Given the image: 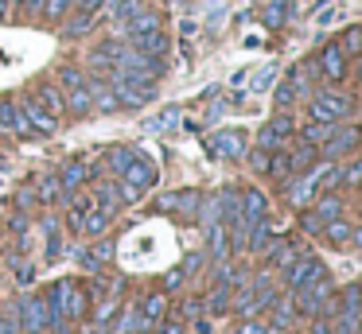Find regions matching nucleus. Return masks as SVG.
Returning <instances> with one entry per match:
<instances>
[{
  "mask_svg": "<svg viewBox=\"0 0 362 334\" xmlns=\"http://www.w3.org/2000/svg\"><path fill=\"white\" fill-rule=\"evenodd\" d=\"M32 206H35V191H32V186H24V191L16 194V210H32Z\"/></svg>",
  "mask_w": 362,
  "mask_h": 334,
  "instance_id": "603ef678",
  "label": "nucleus"
},
{
  "mask_svg": "<svg viewBox=\"0 0 362 334\" xmlns=\"http://www.w3.org/2000/svg\"><path fill=\"white\" fill-rule=\"evenodd\" d=\"M55 175H59V183H63V191H66V194L82 191V183H90V171H86V163H82V160L63 163V167H59Z\"/></svg>",
  "mask_w": 362,
  "mask_h": 334,
  "instance_id": "4be33fe9",
  "label": "nucleus"
},
{
  "mask_svg": "<svg viewBox=\"0 0 362 334\" xmlns=\"http://www.w3.org/2000/svg\"><path fill=\"white\" fill-rule=\"evenodd\" d=\"M20 16V0H0V20H12Z\"/></svg>",
  "mask_w": 362,
  "mask_h": 334,
  "instance_id": "5fc2aeb1",
  "label": "nucleus"
},
{
  "mask_svg": "<svg viewBox=\"0 0 362 334\" xmlns=\"http://www.w3.org/2000/svg\"><path fill=\"white\" fill-rule=\"evenodd\" d=\"M136 307H141V315L148 318L152 326H156L160 318L168 315V292H148V295H144L141 303H136Z\"/></svg>",
  "mask_w": 362,
  "mask_h": 334,
  "instance_id": "b1692460",
  "label": "nucleus"
},
{
  "mask_svg": "<svg viewBox=\"0 0 362 334\" xmlns=\"http://www.w3.org/2000/svg\"><path fill=\"white\" fill-rule=\"evenodd\" d=\"M315 70H320L327 82H343L346 78V54L339 51V43H323L315 51Z\"/></svg>",
  "mask_w": 362,
  "mask_h": 334,
  "instance_id": "6e6552de",
  "label": "nucleus"
},
{
  "mask_svg": "<svg viewBox=\"0 0 362 334\" xmlns=\"http://www.w3.org/2000/svg\"><path fill=\"white\" fill-rule=\"evenodd\" d=\"M296 136V121H292V113H276L269 117L265 124L257 129V148H265V152H281V148H288V140Z\"/></svg>",
  "mask_w": 362,
  "mask_h": 334,
  "instance_id": "7ed1b4c3",
  "label": "nucleus"
},
{
  "mask_svg": "<svg viewBox=\"0 0 362 334\" xmlns=\"http://www.w3.org/2000/svg\"><path fill=\"white\" fill-rule=\"evenodd\" d=\"M183 284H187V272H183V264H175V268L164 272V280H160V292H180Z\"/></svg>",
  "mask_w": 362,
  "mask_h": 334,
  "instance_id": "c9c22d12",
  "label": "nucleus"
},
{
  "mask_svg": "<svg viewBox=\"0 0 362 334\" xmlns=\"http://www.w3.org/2000/svg\"><path fill=\"white\" fill-rule=\"evenodd\" d=\"M12 117H16V101H0V132H12Z\"/></svg>",
  "mask_w": 362,
  "mask_h": 334,
  "instance_id": "c03bdc74",
  "label": "nucleus"
},
{
  "mask_svg": "<svg viewBox=\"0 0 362 334\" xmlns=\"http://www.w3.org/2000/svg\"><path fill=\"white\" fill-rule=\"evenodd\" d=\"M230 295H234V287L230 284H214L211 287V295H206V311H211V315H226L230 311Z\"/></svg>",
  "mask_w": 362,
  "mask_h": 334,
  "instance_id": "bb28decb",
  "label": "nucleus"
},
{
  "mask_svg": "<svg viewBox=\"0 0 362 334\" xmlns=\"http://www.w3.org/2000/svg\"><path fill=\"white\" fill-rule=\"evenodd\" d=\"M284 20H292V12L288 8H284V0H265V4H261V23H265V28H284Z\"/></svg>",
  "mask_w": 362,
  "mask_h": 334,
  "instance_id": "393cba45",
  "label": "nucleus"
},
{
  "mask_svg": "<svg viewBox=\"0 0 362 334\" xmlns=\"http://www.w3.org/2000/svg\"><path fill=\"white\" fill-rule=\"evenodd\" d=\"M250 155V167L257 171V175H265L269 171V160H273V152H265V148H253V152H245Z\"/></svg>",
  "mask_w": 362,
  "mask_h": 334,
  "instance_id": "79ce46f5",
  "label": "nucleus"
},
{
  "mask_svg": "<svg viewBox=\"0 0 362 334\" xmlns=\"http://www.w3.org/2000/svg\"><path fill=\"white\" fill-rule=\"evenodd\" d=\"M32 97L40 101V105L47 109L51 117H59V121H63V117H66V101H63V90H59L55 82H40V85H35V90H32Z\"/></svg>",
  "mask_w": 362,
  "mask_h": 334,
  "instance_id": "6ab92c4d",
  "label": "nucleus"
},
{
  "mask_svg": "<svg viewBox=\"0 0 362 334\" xmlns=\"http://www.w3.org/2000/svg\"><path fill=\"white\" fill-rule=\"evenodd\" d=\"M110 222H113V217L105 214V210L90 206V210H86V217H82V233H86V237H102V233L110 229Z\"/></svg>",
  "mask_w": 362,
  "mask_h": 334,
  "instance_id": "a878e982",
  "label": "nucleus"
},
{
  "mask_svg": "<svg viewBox=\"0 0 362 334\" xmlns=\"http://www.w3.org/2000/svg\"><path fill=\"white\" fill-rule=\"evenodd\" d=\"M16 105L24 109V117H28V124L35 129V136H55V132H59V117H51L47 109L32 97V93H28V97H20Z\"/></svg>",
  "mask_w": 362,
  "mask_h": 334,
  "instance_id": "1a4fd4ad",
  "label": "nucleus"
},
{
  "mask_svg": "<svg viewBox=\"0 0 362 334\" xmlns=\"http://www.w3.org/2000/svg\"><path fill=\"white\" fill-rule=\"evenodd\" d=\"M331 217H343V198H339L335 191H323V194H315V198L300 210V229H304V233H320Z\"/></svg>",
  "mask_w": 362,
  "mask_h": 334,
  "instance_id": "f03ea898",
  "label": "nucleus"
},
{
  "mask_svg": "<svg viewBox=\"0 0 362 334\" xmlns=\"http://www.w3.org/2000/svg\"><path fill=\"white\" fill-rule=\"evenodd\" d=\"M86 82V70L82 66H74V62H66V66H59V90H74V85H82Z\"/></svg>",
  "mask_w": 362,
  "mask_h": 334,
  "instance_id": "72a5a7b5",
  "label": "nucleus"
},
{
  "mask_svg": "<svg viewBox=\"0 0 362 334\" xmlns=\"http://www.w3.org/2000/svg\"><path fill=\"white\" fill-rule=\"evenodd\" d=\"M113 183H117V198H121V206H136V202H141V186H133V183H125V179H113Z\"/></svg>",
  "mask_w": 362,
  "mask_h": 334,
  "instance_id": "58836bf2",
  "label": "nucleus"
},
{
  "mask_svg": "<svg viewBox=\"0 0 362 334\" xmlns=\"http://www.w3.org/2000/svg\"><path fill=\"white\" fill-rule=\"evenodd\" d=\"M273 78H276V66H265V70H257V74H253V93H261V90H269V85H273Z\"/></svg>",
  "mask_w": 362,
  "mask_h": 334,
  "instance_id": "37998d69",
  "label": "nucleus"
},
{
  "mask_svg": "<svg viewBox=\"0 0 362 334\" xmlns=\"http://www.w3.org/2000/svg\"><path fill=\"white\" fill-rule=\"evenodd\" d=\"M245 132L242 129H218L211 140H206V148H211V155H218V160H242L245 155Z\"/></svg>",
  "mask_w": 362,
  "mask_h": 334,
  "instance_id": "0eeeda50",
  "label": "nucleus"
},
{
  "mask_svg": "<svg viewBox=\"0 0 362 334\" xmlns=\"http://www.w3.org/2000/svg\"><path fill=\"white\" fill-rule=\"evenodd\" d=\"M136 148H129V144H117V148H110V152H105V171H110L113 179L121 175V167H125L129 163V155H133Z\"/></svg>",
  "mask_w": 362,
  "mask_h": 334,
  "instance_id": "2f4dec72",
  "label": "nucleus"
},
{
  "mask_svg": "<svg viewBox=\"0 0 362 334\" xmlns=\"http://www.w3.org/2000/svg\"><path fill=\"white\" fill-rule=\"evenodd\" d=\"M144 330H152V323L141 315V307H121V311H117L113 334H144Z\"/></svg>",
  "mask_w": 362,
  "mask_h": 334,
  "instance_id": "aec40b11",
  "label": "nucleus"
},
{
  "mask_svg": "<svg viewBox=\"0 0 362 334\" xmlns=\"http://www.w3.org/2000/svg\"><path fill=\"white\" fill-rule=\"evenodd\" d=\"M339 20H343V4H327L323 12H315V23H320V28H335Z\"/></svg>",
  "mask_w": 362,
  "mask_h": 334,
  "instance_id": "ea45409f",
  "label": "nucleus"
},
{
  "mask_svg": "<svg viewBox=\"0 0 362 334\" xmlns=\"http://www.w3.org/2000/svg\"><path fill=\"white\" fill-rule=\"evenodd\" d=\"M164 214H175V206H180V191H168V194H160V202H156Z\"/></svg>",
  "mask_w": 362,
  "mask_h": 334,
  "instance_id": "09e8293b",
  "label": "nucleus"
},
{
  "mask_svg": "<svg viewBox=\"0 0 362 334\" xmlns=\"http://www.w3.org/2000/svg\"><path fill=\"white\" fill-rule=\"evenodd\" d=\"M351 229H354V225H346L343 222V217H331V222L327 225H323V237H327L331 241V245H339V249H346V241H351Z\"/></svg>",
  "mask_w": 362,
  "mask_h": 334,
  "instance_id": "7c9ffc66",
  "label": "nucleus"
},
{
  "mask_svg": "<svg viewBox=\"0 0 362 334\" xmlns=\"http://www.w3.org/2000/svg\"><path fill=\"white\" fill-rule=\"evenodd\" d=\"M362 183V160H351L339 167V186H358Z\"/></svg>",
  "mask_w": 362,
  "mask_h": 334,
  "instance_id": "f704fd0d",
  "label": "nucleus"
},
{
  "mask_svg": "<svg viewBox=\"0 0 362 334\" xmlns=\"http://www.w3.org/2000/svg\"><path fill=\"white\" fill-rule=\"evenodd\" d=\"M156 334H187V326H183L180 318H168V323L160 318V330H156Z\"/></svg>",
  "mask_w": 362,
  "mask_h": 334,
  "instance_id": "8fccbe9b",
  "label": "nucleus"
},
{
  "mask_svg": "<svg viewBox=\"0 0 362 334\" xmlns=\"http://www.w3.org/2000/svg\"><path fill=\"white\" fill-rule=\"evenodd\" d=\"M358 186H362V183H358Z\"/></svg>",
  "mask_w": 362,
  "mask_h": 334,
  "instance_id": "052dcab7",
  "label": "nucleus"
},
{
  "mask_svg": "<svg viewBox=\"0 0 362 334\" xmlns=\"http://www.w3.org/2000/svg\"><path fill=\"white\" fill-rule=\"evenodd\" d=\"M16 318H20V334H43L47 330V299L43 292H28L16 299Z\"/></svg>",
  "mask_w": 362,
  "mask_h": 334,
  "instance_id": "20e7f679",
  "label": "nucleus"
},
{
  "mask_svg": "<svg viewBox=\"0 0 362 334\" xmlns=\"http://www.w3.org/2000/svg\"><path fill=\"white\" fill-rule=\"evenodd\" d=\"M86 90H90V101H94V113H117V93L110 90L105 74H86Z\"/></svg>",
  "mask_w": 362,
  "mask_h": 334,
  "instance_id": "9b49d317",
  "label": "nucleus"
},
{
  "mask_svg": "<svg viewBox=\"0 0 362 334\" xmlns=\"http://www.w3.org/2000/svg\"><path fill=\"white\" fill-rule=\"evenodd\" d=\"M323 272H327V264H323L315 253H304V256H296V261H292L288 268L281 272V292H296V287H304L308 280L323 276Z\"/></svg>",
  "mask_w": 362,
  "mask_h": 334,
  "instance_id": "39448f33",
  "label": "nucleus"
},
{
  "mask_svg": "<svg viewBox=\"0 0 362 334\" xmlns=\"http://www.w3.org/2000/svg\"><path fill=\"white\" fill-rule=\"evenodd\" d=\"M94 28H98V16L94 12H78V8L59 20V35L63 39H86V35H94Z\"/></svg>",
  "mask_w": 362,
  "mask_h": 334,
  "instance_id": "f8f14e48",
  "label": "nucleus"
},
{
  "mask_svg": "<svg viewBox=\"0 0 362 334\" xmlns=\"http://www.w3.org/2000/svg\"><path fill=\"white\" fill-rule=\"evenodd\" d=\"M358 140H362L358 124H335L331 136L320 144V152H323V160H339V155H351L354 148H358Z\"/></svg>",
  "mask_w": 362,
  "mask_h": 334,
  "instance_id": "423d86ee",
  "label": "nucleus"
},
{
  "mask_svg": "<svg viewBox=\"0 0 362 334\" xmlns=\"http://www.w3.org/2000/svg\"><path fill=\"white\" fill-rule=\"evenodd\" d=\"M276 109H292V101H296V85H292V78H284V82H276V93H273Z\"/></svg>",
  "mask_w": 362,
  "mask_h": 334,
  "instance_id": "e433bc0d",
  "label": "nucleus"
},
{
  "mask_svg": "<svg viewBox=\"0 0 362 334\" xmlns=\"http://www.w3.org/2000/svg\"><path fill=\"white\" fill-rule=\"evenodd\" d=\"M346 249H358V253H362V225H354V229H351V241H346Z\"/></svg>",
  "mask_w": 362,
  "mask_h": 334,
  "instance_id": "4d7b16f0",
  "label": "nucleus"
},
{
  "mask_svg": "<svg viewBox=\"0 0 362 334\" xmlns=\"http://www.w3.org/2000/svg\"><path fill=\"white\" fill-rule=\"evenodd\" d=\"M74 4H78V0H47V4H43V16H40V20L59 23L63 16H71V12H74Z\"/></svg>",
  "mask_w": 362,
  "mask_h": 334,
  "instance_id": "473e14b6",
  "label": "nucleus"
},
{
  "mask_svg": "<svg viewBox=\"0 0 362 334\" xmlns=\"http://www.w3.org/2000/svg\"><path fill=\"white\" fill-rule=\"evenodd\" d=\"M175 121H180V109H164L160 117H152V121H148V129H172Z\"/></svg>",
  "mask_w": 362,
  "mask_h": 334,
  "instance_id": "a18cd8bd",
  "label": "nucleus"
},
{
  "mask_svg": "<svg viewBox=\"0 0 362 334\" xmlns=\"http://www.w3.org/2000/svg\"><path fill=\"white\" fill-rule=\"evenodd\" d=\"M238 210L245 222H261V217H269V194L257 186H245V191H238Z\"/></svg>",
  "mask_w": 362,
  "mask_h": 334,
  "instance_id": "ddd939ff",
  "label": "nucleus"
},
{
  "mask_svg": "<svg viewBox=\"0 0 362 334\" xmlns=\"http://www.w3.org/2000/svg\"><path fill=\"white\" fill-rule=\"evenodd\" d=\"M121 8H125V0H102V8L94 12V16H98V23H113Z\"/></svg>",
  "mask_w": 362,
  "mask_h": 334,
  "instance_id": "a19ab883",
  "label": "nucleus"
},
{
  "mask_svg": "<svg viewBox=\"0 0 362 334\" xmlns=\"http://www.w3.org/2000/svg\"><path fill=\"white\" fill-rule=\"evenodd\" d=\"M354 113V97L343 90H315L308 97V117L312 121H327V124H339Z\"/></svg>",
  "mask_w": 362,
  "mask_h": 334,
  "instance_id": "f257e3e1",
  "label": "nucleus"
},
{
  "mask_svg": "<svg viewBox=\"0 0 362 334\" xmlns=\"http://www.w3.org/2000/svg\"><path fill=\"white\" fill-rule=\"evenodd\" d=\"M203 311H206V303H203V299H183L180 315H183V318H187V323H191V318H199V315H203Z\"/></svg>",
  "mask_w": 362,
  "mask_h": 334,
  "instance_id": "de8ad7c7",
  "label": "nucleus"
},
{
  "mask_svg": "<svg viewBox=\"0 0 362 334\" xmlns=\"http://www.w3.org/2000/svg\"><path fill=\"white\" fill-rule=\"evenodd\" d=\"M284 155H288V171H292V175H304V171L312 167L315 160H320V148L300 140L296 148H284Z\"/></svg>",
  "mask_w": 362,
  "mask_h": 334,
  "instance_id": "412c9836",
  "label": "nucleus"
},
{
  "mask_svg": "<svg viewBox=\"0 0 362 334\" xmlns=\"http://www.w3.org/2000/svg\"><path fill=\"white\" fill-rule=\"evenodd\" d=\"M269 330H288L292 323H296V307H292V295L276 292V299L269 303Z\"/></svg>",
  "mask_w": 362,
  "mask_h": 334,
  "instance_id": "dca6fc26",
  "label": "nucleus"
},
{
  "mask_svg": "<svg viewBox=\"0 0 362 334\" xmlns=\"http://www.w3.org/2000/svg\"><path fill=\"white\" fill-rule=\"evenodd\" d=\"M117 179H125V183H133V186H141V191H148V186H156V167H152V163L144 160L141 152H133V155H129V163L121 167Z\"/></svg>",
  "mask_w": 362,
  "mask_h": 334,
  "instance_id": "9d476101",
  "label": "nucleus"
},
{
  "mask_svg": "<svg viewBox=\"0 0 362 334\" xmlns=\"http://www.w3.org/2000/svg\"><path fill=\"white\" fill-rule=\"evenodd\" d=\"M238 334H269V323H257V318H245Z\"/></svg>",
  "mask_w": 362,
  "mask_h": 334,
  "instance_id": "864d4df0",
  "label": "nucleus"
},
{
  "mask_svg": "<svg viewBox=\"0 0 362 334\" xmlns=\"http://www.w3.org/2000/svg\"><path fill=\"white\" fill-rule=\"evenodd\" d=\"M117 311H121V299H117V292H110V295H105V299L94 307V323L105 330V326H110L113 318H117Z\"/></svg>",
  "mask_w": 362,
  "mask_h": 334,
  "instance_id": "c756f323",
  "label": "nucleus"
},
{
  "mask_svg": "<svg viewBox=\"0 0 362 334\" xmlns=\"http://www.w3.org/2000/svg\"><path fill=\"white\" fill-rule=\"evenodd\" d=\"M339 51H343L346 59H362V23H354V28H346L343 35H339Z\"/></svg>",
  "mask_w": 362,
  "mask_h": 334,
  "instance_id": "cd10ccee",
  "label": "nucleus"
},
{
  "mask_svg": "<svg viewBox=\"0 0 362 334\" xmlns=\"http://www.w3.org/2000/svg\"><path fill=\"white\" fill-rule=\"evenodd\" d=\"M74 8H78V12H98V8H102V0H78Z\"/></svg>",
  "mask_w": 362,
  "mask_h": 334,
  "instance_id": "bf43d9fd",
  "label": "nucleus"
},
{
  "mask_svg": "<svg viewBox=\"0 0 362 334\" xmlns=\"http://www.w3.org/2000/svg\"><path fill=\"white\" fill-rule=\"evenodd\" d=\"M191 330H195V334H214V326H211V318L199 315V318H191Z\"/></svg>",
  "mask_w": 362,
  "mask_h": 334,
  "instance_id": "6e6d98bb",
  "label": "nucleus"
},
{
  "mask_svg": "<svg viewBox=\"0 0 362 334\" xmlns=\"http://www.w3.org/2000/svg\"><path fill=\"white\" fill-rule=\"evenodd\" d=\"M199 198H203L199 191H180V206H175V214L195 217V214H199Z\"/></svg>",
  "mask_w": 362,
  "mask_h": 334,
  "instance_id": "4c0bfd02",
  "label": "nucleus"
},
{
  "mask_svg": "<svg viewBox=\"0 0 362 334\" xmlns=\"http://www.w3.org/2000/svg\"><path fill=\"white\" fill-rule=\"evenodd\" d=\"M331 129H335V124H327V121H308L304 129H296V136L304 140V144H315V148H320L323 140L331 136Z\"/></svg>",
  "mask_w": 362,
  "mask_h": 334,
  "instance_id": "c85d7f7f",
  "label": "nucleus"
},
{
  "mask_svg": "<svg viewBox=\"0 0 362 334\" xmlns=\"http://www.w3.org/2000/svg\"><path fill=\"white\" fill-rule=\"evenodd\" d=\"M35 202H40V206H66V202H71V194L63 191L59 175H43L40 183H35Z\"/></svg>",
  "mask_w": 362,
  "mask_h": 334,
  "instance_id": "a211bd4d",
  "label": "nucleus"
},
{
  "mask_svg": "<svg viewBox=\"0 0 362 334\" xmlns=\"http://www.w3.org/2000/svg\"><path fill=\"white\" fill-rule=\"evenodd\" d=\"M43 4H47V0H20V16H24V20H40Z\"/></svg>",
  "mask_w": 362,
  "mask_h": 334,
  "instance_id": "49530a36",
  "label": "nucleus"
},
{
  "mask_svg": "<svg viewBox=\"0 0 362 334\" xmlns=\"http://www.w3.org/2000/svg\"><path fill=\"white\" fill-rule=\"evenodd\" d=\"M203 261H206V253L199 249V253H191L187 261H183V272H187V276H191V272H199V268H203Z\"/></svg>",
  "mask_w": 362,
  "mask_h": 334,
  "instance_id": "3c124183",
  "label": "nucleus"
},
{
  "mask_svg": "<svg viewBox=\"0 0 362 334\" xmlns=\"http://www.w3.org/2000/svg\"><path fill=\"white\" fill-rule=\"evenodd\" d=\"M203 233H206V249L203 253L211 256V261H230V229H226V222H211V225H203Z\"/></svg>",
  "mask_w": 362,
  "mask_h": 334,
  "instance_id": "4468645a",
  "label": "nucleus"
},
{
  "mask_svg": "<svg viewBox=\"0 0 362 334\" xmlns=\"http://www.w3.org/2000/svg\"><path fill=\"white\" fill-rule=\"evenodd\" d=\"M63 101H66V113H71V117H90V113H94V101H90L86 82L74 85V90H63Z\"/></svg>",
  "mask_w": 362,
  "mask_h": 334,
  "instance_id": "5701e85b",
  "label": "nucleus"
},
{
  "mask_svg": "<svg viewBox=\"0 0 362 334\" xmlns=\"http://www.w3.org/2000/svg\"><path fill=\"white\" fill-rule=\"evenodd\" d=\"M129 43H133L141 54H148V59H160V62L168 59V47H172V43H168V31H164V28H156V31H144V35H133Z\"/></svg>",
  "mask_w": 362,
  "mask_h": 334,
  "instance_id": "2eb2a0df",
  "label": "nucleus"
},
{
  "mask_svg": "<svg viewBox=\"0 0 362 334\" xmlns=\"http://www.w3.org/2000/svg\"><path fill=\"white\" fill-rule=\"evenodd\" d=\"M90 202H94L98 210H105V214H117L121 210V198H117V183H113V175L110 179H94V191H90Z\"/></svg>",
  "mask_w": 362,
  "mask_h": 334,
  "instance_id": "f3484780",
  "label": "nucleus"
},
{
  "mask_svg": "<svg viewBox=\"0 0 362 334\" xmlns=\"http://www.w3.org/2000/svg\"><path fill=\"white\" fill-rule=\"evenodd\" d=\"M180 35H183V39H191V35H199V23H191V20H183V23H180Z\"/></svg>",
  "mask_w": 362,
  "mask_h": 334,
  "instance_id": "13d9d810",
  "label": "nucleus"
}]
</instances>
